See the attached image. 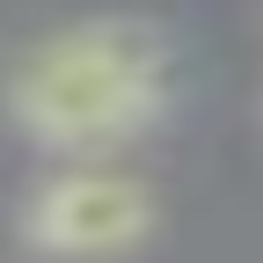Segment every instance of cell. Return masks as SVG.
<instances>
[{"label": "cell", "instance_id": "1", "mask_svg": "<svg viewBox=\"0 0 263 263\" xmlns=\"http://www.w3.org/2000/svg\"><path fill=\"white\" fill-rule=\"evenodd\" d=\"M168 37L139 15L73 22L15 66L8 110L29 139L59 154H110L168 110Z\"/></svg>", "mask_w": 263, "mask_h": 263}, {"label": "cell", "instance_id": "2", "mask_svg": "<svg viewBox=\"0 0 263 263\" xmlns=\"http://www.w3.org/2000/svg\"><path fill=\"white\" fill-rule=\"evenodd\" d=\"M22 234H29L37 256L110 263V256H132L154 234V197L132 176H110V168H66V176L29 190Z\"/></svg>", "mask_w": 263, "mask_h": 263}]
</instances>
